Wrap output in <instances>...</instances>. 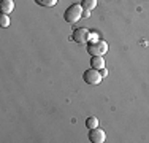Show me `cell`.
Instances as JSON below:
<instances>
[{
  "mask_svg": "<svg viewBox=\"0 0 149 143\" xmlns=\"http://www.w3.org/2000/svg\"><path fill=\"white\" fill-rule=\"evenodd\" d=\"M83 6L81 5H76V3H73V5H70L68 8L65 10V13H63V18H65V21L68 24H76L78 21L83 18Z\"/></svg>",
  "mask_w": 149,
  "mask_h": 143,
  "instance_id": "cell-1",
  "label": "cell"
},
{
  "mask_svg": "<svg viewBox=\"0 0 149 143\" xmlns=\"http://www.w3.org/2000/svg\"><path fill=\"white\" fill-rule=\"evenodd\" d=\"M108 51V45L103 40H91L87 41V53L91 56H103Z\"/></svg>",
  "mask_w": 149,
  "mask_h": 143,
  "instance_id": "cell-2",
  "label": "cell"
},
{
  "mask_svg": "<svg viewBox=\"0 0 149 143\" xmlns=\"http://www.w3.org/2000/svg\"><path fill=\"white\" fill-rule=\"evenodd\" d=\"M83 80L86 81L87 84L95 86V84H98L102 80H103V76H102L100 70H97V69H89V70H86V72H84Z\"/></svg>",
  "mask_w": 149,
  "mask_h": 143,
  "instance_id": "cell-3",
  "label": "cell"
},
{
  "mask_svg": "<svg viewBox=\"0 0 149 143\" xmlns=\"http://www.w3.org/2000/svg\"><path fill=\"white\" fill-rule=\"evenodd\" d=\"M72 40L76 41V43H79V45H84V43H87L91 40V32L87 30V29H84V27H78V29H74V30H73Z\"/></svg>",
  "mask_w": 149,
  "mask_h": 143,
  "instance_id": "cell-4",
  "label": "cell"
},
{
  "mask_svg": "<svg viewBox=\"0 0 149 143\" xmlns=\"http://www.w3.org/2000/svg\"><path fill=\"white\" fill-rule=\"evenodd\" d=\"M89 140H91L92 143H103V142L106 140L105 130H103V129H100V127L91 129V132H89Z\"/></svg>",
  "mask_w": 149,
  "mask_h": 143,
  "instance_id": "cell-5",
  "label": "cell"
},
{
  "mask_svg": "<svg viewBox=\"0 0 149 143\" xmlns=\"http://www.w3.org/2000/svg\"><path fill=\"white\" fill-rule=\"evenodd\" d=\"M91 67H92V69H97V70L103 69V67H105L103 56H92L91 57Z\"/></svg>",
  "mask_w": 149,
  "mask_h": 143,
  "instance_id": "cell-6",
  "label": "cell"
},
{
  "mask_svg": "<svg viewBox=\"0 0 149 143\" xmlns=\"http://www.w3.org/2000/svg\"><path fill=\"white\" fill-rule=\"evenodd\" d=\"M0 10H2L3 14H8L15 10V2L13 0H2V5H0Z\"/></svg>",
  "mask_w": 149,
  "mask_h": 143,
  "instance_id": "cell-7",
  "label": "cell"
},
{
  "mask_svg": "<svg viewBox=\"0 0 149 143\" xmlns=\"http://www.w3.org/2000/svg\"><path fill=\"white\" fill-rule=\"evenodd\" d=\"M81 6L86 11H91V10H94L97 6V0H81Z\"/></svg>",
  "mask_w": 149,
  "mask_h": 143,
  "instance_id": "cell-8",
  "label": "cell"
},
{
  "mask_svg": "<svg viewBox=\"0 0 149 143\" xmlns=\"http://www.w3.org/2000/svg\"><path fill=\"white\" fill-rule=\"evenodd\" d=\"M35 3L40 6H45V8H51L57 3V0H35Z\"/></svg>",
  "mask_w": 149,
  "mask_h": 143,
  "instance_id": "cell-9",
  "label": "cell"
},
{
  "mask_svg": "<svg viewBox=\"0 0 149 143\" xmlns=\"http://www.w3.org/2000/svg\"><path fill=\"white\" fill-rule=\"evenodd\" d=\"M86 127H89V129L98 127V119H97L95 116H91V118H87V119H86Z\"/></svg>",
  "mask_w": 149,
  "mask_h": 143,
  "instance_id": "cell-10",
  "label": "cell"
},
{
  "mask_svg": "<svg viewBox=\"0 0 149 143\" xmlns=\"http://www.w3.org/2000/svg\"><path fill=\"white\" fill-rule=\"evenodd\" d=\"M0 26H2L3 29L10 26V18H8V14H3V13H2V16H0Z\"/></svg>",
  "mask_w": 149,
  "mask_h": 143,
  "instance_id": "cell-11",
  "label": "cell"
},
{
  "mask_svg": "<svg viewBox=\"0 0 149 143\" xmlns=\"http://www.w3.org/2000/svg\"><path fill=\"white\" fill-rule=\"evenodd\" d=\"M100 73H102V76H103V78H105V76H106V75H108V72H106V69H105V67H103V69H102V70H100Z\"/></svg>",
  "mask_w": 149,
  "mask_h": 143,
  "instance_id": "cell-12",
  "label": "cell"
},
{
  "mask_svg": "<svg viewBox=\"0 0 149 143\" xmlns=\"http://www.w3.org/2000/svg\"><path fill=\"white\" fill-rule=\"evenodd\" d=\"M91 16V13L89 11H86V10H84V11H83V18H89Z\"/></svg>",
  "mask_w": 149,
  "mask_h": 143,
  "instance_id": "cell-13",
  "label": "cell"
}]
</instances>
